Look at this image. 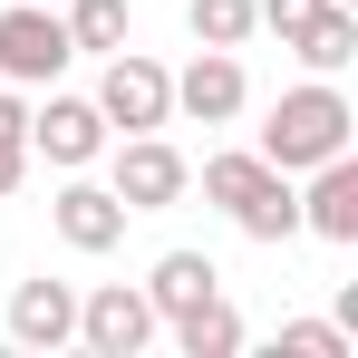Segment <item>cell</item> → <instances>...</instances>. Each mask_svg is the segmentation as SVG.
I'll return each mask as SVG.
<instances>
[{"mask_svg":"<svg viewBox=\"0 0 358 358\" xmlns=\"http://www.w3.org/2000/svg\"><path fill=\"white\" fill-rule=\"evenodd\" d=\"M223 291V262L213 252H194V242H175V252H155V271H145V300H155V320H184L194 300Z\"/></svg>","mask_w":358,"mask_h":358,"instance_id":"obj_13","label":"cell"},{"mask_svg":"<svg viewBox=\"0 0 358 358\" xmlns=\"http://www.w3.org/2000/svg\"><path fill=\"white\" fill-rule=\"evenodd\" d=\"M59 20H68V49L78 59H107V49L136 39V10L126 0H59Z\"/></svg>","mask_w":358,"mask_h":358,"instance_id":"obj_15","label":"cell"},{"mask_svg":"<svg viewBox=\"0 0 358 358\" xmlns=\"http://www.w3.org/2000/svg\"><path fill=\"white\" fill-rule=\"evenodd\" d=\"M107 194L126 213H175L194 194V165H184L165 136H107Z\"/></svg>","mask_w":358,"mask_h":358,"instance_id":"obj_4","label":"cell"},{"mask_svg":"<svg viewBox=\"0 0 358 358\" xmlns=\"http://www.w3.org/2000/svg\"><path fill=\"white\" fill-rule=\"evenodd\" d=\"M281 358H358V339L339 320H281Z\"/></svg>","mask_w":358,"mask_h":358,"instance_id":"obj_17","label":"cell"},{"mask_svg":"<svg viewBox=\"0 0 358 358\" xmlns=\"http://www.w3.org/2000/svg\"><path fill=\"white\" fill-rule=\"evenodd\" d=\"M29 155H39V165H59V175L97 165V155H107V117H97V97L49 87V97L29 107Z\"/></svg>","mask_w":358,"mask_h":358,"instance_id":"obj_7","label":"cell"},{"mask_svg":"<svg viewBox=\"0 0 358 358\" xmlns=\"http://www.w3.org/2000/svg\"><path fill=\"white\" fill-rule=\"evenodd\" d=\"M0 329H10V349H29V358H49V349H78V291L39 271V281H20V291H10Z\"/></svg>","mask_w":358,"mask_h":358,"instance_id":"obj_10","label":"cell"},{"mask_svg":"<svg viewBox=\"0 0 358 358\" xmlns=\"http://www.w3.org/2000/svg\"><path fill=\"white\" fill-rule=\"evenodd\" d=\"M97 117H107V136H165V126H175V68L145 59L136 39L107 49V68H97Z\"/></svg>","mask_w":358,"mask_h":358,"instance_id":"obj_3","label":"cell"},{"mask_svg":"<svg viewBox=\"0 0 358 358\" xmlns=\"http://www.w3.org/2000/svg\"><path fill=\"white\" fill-rule=\"evenodd\" d=\"M203 203H213L242 242H291V233H300V194H291V175H281V165H262L252 145L203 155Z\"/></svg>","mask_w":358,"mask_h":358,"instance_id":"obj_2","label":"cell"},{"mask_svg":"<svg viewBox=\"0 0 358 358\" xmlns=\"http://www.w3.org/2000/svg\"><path fill=\"white\" fill-rule=\"evenodd\" d=\"M29 184V136H0V203Z\"/></svg>","mask_w":358,"mask_h":358,"instance_id":"obj_19","label":"cell"},{"mask_svg":"<svg viewBox=\"0 0 358 358\" xmlns=\"http://www.w3.org/2000/svg\"><path fill=\"white\" fill-rule=\"evenodd\" d=\"M291 194H300V233L339 242V252L358 242V145L329 155V165H310V175H291Z\"/></svg>","mask_w":358,"mask_h":358,"instance_id":"obj_11","label":"cell"},{"mask_svg":"<svg viewBox=\"0 0 358 358\" xmlns=\"http://www.w3.org/2000/svg\"><path fill=\"white\" fill-rule=\"evenodd\" d=\"M310 10H320V0H252V20H262V29H281V39H291Z\"/></svg>","mask_w":358,"mask_h":358,"instance_id":"obj_18","label":"cell"},{"mask_svg":"<svg viewBox=\"0 0 358 358\" xmlns=\"http://www.w3.org/2000/svg\"><path fill=\"white\" fill-rule=\"evenodd\" d=\"M155 339H165V320H155L145 281H97V291H78V349L87 358H145Z\"/></svg>","mask_w":358,"mask_h":358,"instance_id":"obj_5","label":"cell"},{"mask_svg":"<svg viewBox=\"0 0 358 358\" xmlns=\"http://www.w3.org/2000/svg\"><path fill=\"white\" fill-rule=\"evenodd\" d=\"M68 20H59V0H10L0 10V78L10 87H59L68 78Z\"/></svg>","mask_w":358,"mask_h":358,"instance_id":"obj_6","label":"cell"},{"mask_svg":"<svg viewBox=\"0 0 358 358\" xmlns=\"http://www.w3.org/2000/svg\"><path fill=\"white\" fill-rule=\"evenodd\" d=\"M126 223H136V213H126V203H117L97 175H87V165H78V175L49 194V233H59L68 252H87V262H97V252H117V242H126Z\"/></svg>","mask_w":358,"mask_h":358,"instance_id":"obj_8","label":"cell"},{"mask_svg":"<svg viewBox=\"0 0 358 358\" xmlns=\"http://www.w3.org/2000/svg\"><path fill=\"white\" fill-rule=\"evenodd\" d=\"M349 145H358V107L339 97V78L281 87V97L262 107V136H252V155L281 165V175H310V165H329V155H349Z\"/></svg>","mask_w":358,"mask_h":358,"instance_id":"obj_1","label":"cell"},{"mask_svg":"<svg viewBox=\"0 0 358 358\" xmlns=\"http://www.w3.org/2000/svg\"><path fill=\"white\" fill-rule=\"evenodd\" d=\"M281 49H291V59L310 68V78H339V68L358 59V0H320V10L300 20Z\"/></svg>","mask_w":358,"mask_h":358,"instance_id":"obj_12","label":"cell"},{"mask_svg":"<svg viewBox=\"0 0 358 358\" xmlns=\"http://www.w3.org/2000/svg\"><path fill=\"white\" fill-rule=\"evenodd\" d=\"M184 29H194V49H242L262 20H252V0H184Z\"/></svg>","mask_w":358,"mask_h":358,"instance_id":"obj_16","label":"cell"},{"mask_svg":"<svg viewBox=\"0 0 358 358\" xmlns=\"http://www.w3.org/2000/svg\"><path fill=\"white\" fill-rule=\"evenodd\" d=\"M165 329H175L184 358H242V339H252V329H242V310H233L223 291L194 300V310H184V320H165Z\"/></svg>","mask_w":358,"mask_h":358,"instance_id":"obj_14","label":"cell"},{"mask_svg":"<svg viewBox=\"0 0 358 358\" xmlns=\"http://www.w3.org/2000/svg\"><path fill=\"white\" fill-rule=\"evenodd\" d=\"M242 107H252L242 49H194V59L175 68V117H194V126H233Z\"/></svg>","mask_w":358,"mask_h":358,"instance_id":"obj_9","label":"cell"}]
</instances>
